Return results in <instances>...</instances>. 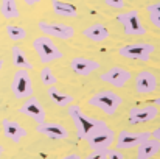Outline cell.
I'll use <instances>...</instances> for the list:
<instances>
[{
  "instance_id": "cell-31",
  "label": "cell",
  "mask_w": 160,
  "mask_h": 159,
  "mask_svg": "<svg viewBox=\"0 0 160 159\" xmlns=\"http://www.w3.org/2000/svg\"><path fill=\"white\" fill-rule=\"evenodd\" d=\"M159 128H156V130H154V133H152V134H151V136H154V139H159Z\"/></svg>"
},
{
  "instance_id": "cell-16",
  "label": "cell",
  "mask_w": 160,
  "mask_h": 159,
  "mask_svg": "<svg viewBox=\"0 0 160 159\" xmlns=\"http://www.w3.org/2000/svg\"><path fill=\"white\" fill-rule=\"evenodd\" d=\"M2 130H3V136L9 140H12L14 144H19L23 137L28 136L27 130L16 120H9V119H3L2 120Z\"/></svg>"
},
{
  "instance_id": "cell-12",
  "label": "cell",
  "mask_w": 160,
  "mask_h": 159,
  "mask_svg": "<svg viewBox=\"0 0 160 159\" xmlns=\"http://www.w3.org/2000/svg\"><path fill=\"white\" fill-rule=\"evenodd\" d=\"M157 77L151 70H142L135 77V91L137 94L148 95L157 91Z\"/></svg>"
},
{
  "instance_id": "cell-18",
  "label": "cell",
  "mask_w": 160,
  "mask_h": 159,
  "mask_svg": "<svg viewBox=\"0 0 160 159\" xmlns=\"http://www.w3.org/2000/svg\"><path fill=\"white\" fill-rule=\"evenodd\" d=\"M159 139H146L137 147V159H152L159 153Z\"/></svg>"
},
{
  "instance_id": "cell-17",
  "label": "cell",
  "mask_w": 160,
  "mask_h": 159,
  "mask_svg": "<svg viewBox=\"0 0 160 159\" xmlns=\"http://www.w3.org/2000/svg\"><path fill=\"white\" fill-rule=\"evenodd\" d=\"M82 36H86L92 42H104L109 39V30L103 24H92L82 30Z\"/></svg>"
},
{
  "instance_id": "cell-9",
  "label": "cell",
  "mask_w": 160,
  "mask_h": 159,
  "mask_svg": "<svg viewBox=\"0 0 160 159\" xmlns=\"http://www.w3.org/2000/svg\"><path fill=\"white\" fill-rule=\"evenodd\" d=\"M149 137H151V133H148V131L134 133V131L123 130L115 136V144H117L118 150H129V148L138 147L143 140H146Z\"/></svg>"
},
{
  "instance_id": "cell-11",
  "label": "cell",
  "mask_w": 160,
  "mask_h": 159,
  "mask_svg": "<svg viewBox=\"0 0 160 159\" xmlns=\"http://www.w3.org/2000/svg\"><path fill=\"white\" fill-rule=\"evenodd\" d=\"M131 78H132V73L129 70L120 67V66H115V67L109 69L104 73H101V77H100V80L103 83H107L113 87H124V84Z\"/></svg>"
},
{
  "instance_id": "cell-8",
  "label": "cell",
  "mask_w": 160,
  "mask_h": 159,
  "mask_svg": "<svg viewBox=\"0 0 160 159\" xmlns=\"http://www.w3.org/2000/svg\"><path fill=\"white\" fill-rule=\"evenodd\" d=\"M115 136H117L115 131L112 128H109L106 123L104 126H101L95 133H92L86 140L92 150H107L115 142Z\"/></svg>"
},
{
  "instance_id": "cell-2",
  "label": "cell",
  "mask_w": 160,
  "mask_h": 159,
  "mask_svg": "<svg viewBox=\"0 0 160 159\" xmlns=\"http://www.w3.org/2000/svg\"><path fill=\"white\" fill-rule=\"evenodd\" d=\"M33 49L38 55L39 61L44 62V64H48V62H53V61H58L61 59L64 55L62 52L58 49V45L53 42L52 38L48 36H39L33 41Z\"/></svg>"
},
{
  "instance_id": "cell-13",
  "label": "cell",
  "mask_w": 160,
  "mask_h": 159,
  "mask_svg": "<svg viewBox=\"0 0 160 159\" xmlns=\"http://www.w3.org/2000/svg\"><path fill=\"white\" fill-rule=\"evenodd\" d=\"M19 112L27 115V117H30V119H33L36 123H42L45 120V117H47V112H45L42 103L38 98H34L33 95L25 100V103L19 108Z\"/></svg>"
},
{
  "instance_id": "cell-30",
  "label": "cell",
  "mask_w": 160,
  "mask_h": 159,
  "mask_svg": "<svg viewBox=\"0 0 160 159\" xmlns=\"http://www.w3.org/2000/svg\"><path fill=\"white\" fill-rule=\"evenodd\" d=\"M23 2H25L28 6H34V5H36V3H39L41 0H23Z\"/></svg>"
},
{
  "instance_id": "cell-1",
  "label": "cell",
  "mask_w": 160,
  "mask_h": 159,
  "mask_svg": "<svg viewBox=\"0 0 160 159\" xmlns=\"http://www.w3.org/2000/svg\"><path fill=\"white\" fill-rule=\"evenodd\" d=\"M68 115L70 119L73 120L75 123V128H76V134L79 139H87L92 133H95L98 128L104 126L106 122L104 120H98V119H93V117H89L82 112L81 106L79 105H68Z\"/></svg>"
},
{
  "instance_id": "cell-28",
  "label": "cell",
  "mask_w": 160,
  "mask_h": 159,
  "mask_svg": "<svg viewBox=\"0 0 160 159\" xmlns=\"http://www.w3.org/2000/svg\"><path fill=\"white\" fill-rule=\"evenodd\" d=\"M104 3L113 9H123L124 8V0H104Z\"/></svg>"
},
{
  "instance_id": "cell-24",
  "label": "cell",
  "mask_w": 160,
  "mask_h": 159,
  "mask_svg": "<svg viewBox=\"0 0 160 159\" xmlns=\"http://www.w3.org/2000/svg\"><path fill=\"white\" fill-rule=\"evenodd\" d=\"M146 11H148V16H149V20L151 24L159 28L160 27V3L156 2V3H151L146 6Z\"/></svg>"
},
{
  "instance_id": "cell-3",
  "label": "cell",
  "mask_w": 160,
  "mask_h": 159,
  "mask_svg": "<svg viewBox=\"0 0 160 159\" xmlns=\"http://www.w3.org/2000/svg\"><path fill=\"white\" fill-rule=\"evenodd\" d=\"M87 103L97 109H100V111H103L107 115H112L117 112V109L123 103V98L112 91H101V92H97L95 95H92Z\"/></svg>"
},
{
  "instance_id": "cell-27",
  "label": "cell",
  "mask_w": 160,
  "mask_h": 159,
  "mask_svg": "<svg viewBox=\"0 0 160 159\" xmlns=\"http://www.w3.org/2000/svg\"><path fill=\"white\" fill-rule=\"evenodd\" d=\"M107 159H126V158H124V155L121 153V150H118V148L109 150V148H107Z\"/></svg>"
},
{
  "instance_id": "cell-26",
  "label": "cell",
  "mask_w": 160,
  "mask_h": 159,
  "mask_svg": "<svg viewBox=\"0 0 160 159\" xmlns=\"http://www.w3.org/2000/svg\"><path fill=\"white\" fill-rule=\"evenodd\" d=\"M84 159H107V150H92Z\"/></svg>"
},
{
  "instance_id": "cell-20",
  "label": "cell",
  "mask_w": 160,
  "mask_h": 159,
  "mask_svg": "<svg viewBox=\"0 0 160 159\" xmlns=\"http://www.w3.org/2000/svg\"><path fill=\"white\" fill-rule=\"evenodd\" d=\"M52 8H53L54 14L61 16V17H68L73 19L78 16V9L75 5L68 3V2H62V0H52Z\"/></svg>"
},
{
  "instance_id": "cell-21",
  "label": "cell",
  "mask_w": 160,
  "mask_h": 159,
  "mask_svg": "<svg viewBox=\"0 0 160 159\" xmlns=\"http://www.w3.org/2000/svg\"><path fill=\"white\" fill-rule=\"evenodd\" d=\"M11 55H12V64L17 67V69H25V70H31L34 66L31 64V61L27 58L25 52L19 47V45H14L12 50H11Z\"/></svg>"
},
{
  "instance_id": "cell-32",
  "label": "cell",
  "mask_w": 160,
  "mask_h": 159,
  "mask_svg": "<svg viewBox=\"0 0 160 159\" xmlns=\"http://www.w3.org/2000/svg\"><path fill=\"white\" fill-rule=\"evenodd\" d=\"M2 155H3V147L0 145V158H2Z\"/></svg>"
},
{
  "instance_id": "cell-5",
  "label": "cell",
  "mask_w": 160,
  "mask_h": 159,
  "mask_svg": "<svg viewBox=\"0 0 160 159\" xmlns=\"http://www.w3.org/2000/svg\"><path fill=\"white\" fill-rule=\"evenodd\" d=\"M154 52H156V47L152 44H146V42L126 44L118 49L120 56H123L126 59H132V61H148Z\"/></svg>"
},
{
  "instance_id": "cell-25",
  "label": "cell",
  "mask_w": 160,
  "mask_h": 159,
  "mask_svg": "<svg viewBox=\"0 0 160 159\" xmlns=\"http://www.w3.org/2000/svg\"><path fill=\"white\" fill-rule=\"evenodd\" d=\"M41 81H42V84H45L48 87V86H53V84L58 83V78H56V75L53 73V70L45 66V67L41 69Z\"/></svg>"
},
{
  "instance_id": "cell-6",
  "label": "cell",
  "mask_w": 160,
  "mask_h": 159,
  "mask_svg": "<svg viewBox=\"0 0 160 159\" xmlns=\"http://www.w3.org/2000/svg\"><path fill=\"white\" fill-rule=\"evenodd\" d=\"M11 92L19 100H23V98H28L33 95V81L25 69H20L12 75Z\"/></svg>"
},
{
  "instance_id": "cell-7",
  "label": "cell",
  "mask_w": 160,
  "mask_h": 159,
  "mask_svg": "<svg viewBox=\"0 0 160 159\" xmlns=\"http://www.w3.org/2000/svg\"><path fill=\"white\" fill-rule=\"evenodd\" d=\"M39 30L48 36V38H56V39H62V41H68L75 36V28L72 25L67 24H58V22H45L41 20L38 24Z\"/></svg>"
},
{
  "instance_id": "cell-29",
  "label": "cell",
  "mask_w": 160,
  "mask_h": 159,
  "mask_svg": "<svg viewBox=\"0 0 160 159\" xmlns=\"http://www.w3.org/2000/svg\"><path fill=\"white\" fill-rule=\"evenodd\" d=\"M59 159H81V156L76 155V153H70V155H65V156H62Z\"/></svg>"
},
{
  "instance_id": "cell-14",
  "label": "cell",
  "mask_w": 160,
  "mask_h": 159,
  "mask_svg": "<svg viewBox=\"0 0 160 159\" xmlns=\"http://www.w3.org/2000/svg\"><path fill=\"white\" fill-rule=\"evenodd\" d=\"M36 131L48 139H53V140H64L68 137V130L61 125V123H56V122H42V123H38L36 126Z\"/></svg>"
},
{
  "instance_id": "cell-19",
  "label": "cell",
  "mask_w": 160,
  "mask_h": 159,
  "mask_svg": "<svg viewBox=\"0 0 160 159\" xmlns=\"http://www.w3.org/2000/svg\"><path fill=\"white\" fill-rule=\"evenodd\" d=\"M47 95L50 97V100L53 102L56 106H59V108H65V106L72 105L73 103V95H70V94H65V92H61L59 89H58V86L53 84V86H48L47 87Z\"/></svg>"
},
{
  "instance_id": "cell-10",
  "label": "cell",
  "mask_w": 160,
  "mask_h": 159,
  "mask_svg": "<svg viewBox=\"0 0 160 159\" xmlns=\"http://www.w3.org/2000/svg\"><path fill=\"white\" fill-rule=\"evenodd\" d=\"M159 115V108L154 105H145V106H134L129 109L128 120L131 125H140V123H148L156 120Z\"/></svg>"
},
{
  "instance_id": "cell-22",
  "label": "cell",
  "mask_w": 160,
  "mask_h": 159,
  "mask_svg": "<svg viewBox=\"0 0 160 159\" xmlns=\"http://www.w3.org/2000/svg\"><path fill=\"white\" fill-rule=\"evenodd\" d=\"M0 13L8 20L20 17V11L16 0H0Z\"/></svg>"
},
{
  "instance_id": "cell-4",
  "label": "cell",
  "mask_w": 160,
  "mask_h": 159,
  "mask_svg": "<svg viewBox=\"0 0 160 159\" xmlns=\"http://www.w3.org/2000/svg\"><path fill=\"white\" fill-rule=\"evenodd\" d=\"M117 20L121 24L126 36H145L146 34V28L142 24V17H140L138 11H135V9L120 13L117 16Z\"/></svg>"
},
{
  "instance_id": "cell-33",
  "label": "cell",
  "mask_w": 160,
  "mask_h": 159,
  "mask_svg": "<svg viewBox=\"0 0 160 159\" xmlns=\"http://www.w3.org/2000/svg\"><path fill=\"white\" fill-rule=\"evenodd\" d=\"M2 69H3V61L0 59V70H2Z\"/></svg>"
},
{
  "instance_id": "cell-23",
  "label": "cell",
  "mask_w": 160,
  "mask_h": 159,
  "mask_svg": "<svg viewBox=\"0 0 160 159\" xmlns=\"http://www.w3.org/2000/svg\"><path fill=\"white\" fill-rule=\"evenodd\" d=\"M5 31H6V34H8V38L11 39V41H22V39H25L27 38V30L23 28V27H20V25H6L5 27Z\"/></svg>"
},
{
  "instance_id": "cell-15",
  "label": "cell",
  "mask_w": 160,
  "mask_h": 159,
  "mask_svg": "<svg viewBox=\"0 0 160 159\" xmlns=\"http://www.w3.org/2000/svg\"><path fill=\"white\" fill-rule=\"evenodd\" d=\"M70 69L79 77H89L92 72L100 69V62L95 59H90V58L76 56V58L70 59Z\"/></svg>"
}]
</instances>
